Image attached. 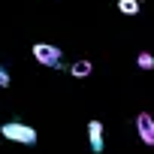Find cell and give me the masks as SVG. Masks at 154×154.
Returning <instances> with one entry per match:
<instances>
[{
	"instance_id": "6da1fadb",
	"label": "cell",
	"mask_w": 154,
	"mask_h": 154,
	"mask_svg": "<svg viewBox=\"0 0 154 154\" xmlns=\"http://www.w3.org/2000/svg\"><path fill=\"white\" fill-rule=\"evenodd\" d=\"M0 136H3V139H12V142H18V145H33V142H36V130H33L30 124H21V121L3 124V127H0Z\"/></svg>"
},
{
	"instance_id": "7a4b0ae2",
	"label": "cell",
	"mask_w": 154,
	"mask_h": 154,
	"mask_svg": "<svg viewBox=\"0 0 154 154\" xmlns=\"http://www.w3.org/2000/svg\"><path fill=\"white\" fill-rule=\"evenodd\" d=\"M33 57L42 63V66H60L63 63V51L51 42H36L33 45Z\"/></svg>"
},
{
	"instance_id": "3957f363",
	"label": "cell",
	"mask_w": 154,
	"mask_h": 154,
	"mask_svg": "<svg viewBox=\"0 0 154 154\" xmlns=\"http://www.w3.org/2000/svg\"><path fill=\"white\" fill-rule=\"evenodd\" d=\"M136 130H139V139H142L145 145H154V118H151L148 112H142V115L136 118Z\"/></svg>"
},
{
	"instance_id": "277c9868",
	"label": "cell",
	"mask_w": 154,
	"mask_h": 154,
	"mask_svg": "<svg viewBox=\"0 0 154 154\" xmlns=\"http://www.w3.org/2000/svg\"><path fill=\"white\" fill-rule=\"evenodd\" d=\"M88 142H91V151L94 154L103 151V121H91L88 124Z\"/></svg>"
},
{
	"instance_id": "5b68a950",
	"label": "cell",
	"mask_w": 154,
	"mask_h": 154,
	"mask_svg": "<svg viewBox=\"0 0 154 154\" xmlns=\"http://www.w3.org/2000/svg\"><path fill=\"white\" fill-rule=\"evenodd\" d=\"M91 69H94V63H91V60H75V63L69 66L72 79H88V75H91Z\"/></svg>"
},
{
	"instance_id": "8992f818",
	"label": "cell",
	"mask_w": 154,
	"mask_h": 154,
	"mask_svg": "<svg viewBox=\"0 0 154 154\" xmlns=\"http://www.w3.org/2000/svg\"><path fill=\"white\" fill-rule=\"evenodd\" d=\"M118 9L124 15H136L139 12V0H118Z\"/></svg>"
},
{
	"instance_id": "52a82bcc",
	"label": "cell",
	"mask_w": 154,
	"mask_h": 154,
	"mask_svg": "<svg viewBox=\"0 0 154 154\" xmlns=\"http://www.w3.org/2000/svg\"><path fill=\"white\" fill-rule=\"evenodd\" d=\"M139 66H142V69H151V66H154V54L142 51V54H139Z\"/></svg>"
},
{
	"instance_id": "ba28073f",
	"label": "cell",
	"mask_w": 154,
	"mask_h": 154,
	"mask_svg": "<svg viewBox=\"0 0 154 154\" xmlns=\"http://www.w3.org/2000/svg\"><path fill=\"white\" fill-rule=\"evenodd\" d=\"M6 85H9V72L0 66V88H6Z\"/></svg>"
}]
</instances>
